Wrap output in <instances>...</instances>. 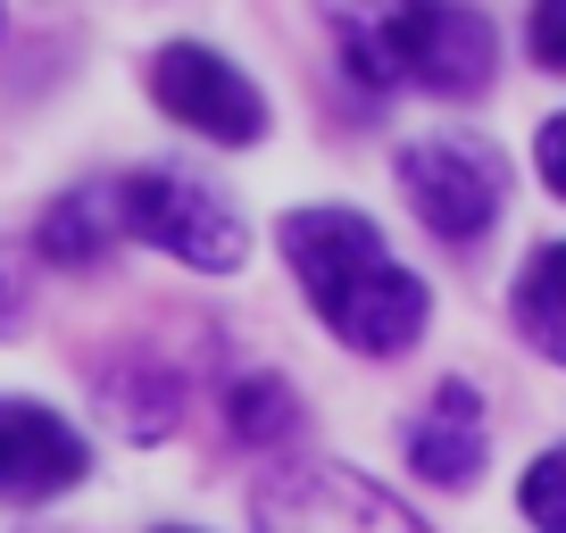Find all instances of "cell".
Masks as SVG:
<instances>
[{
    "mask_svg": "<svg viewBox=\"0 0 566 533\" xmlns=\"http://www.w3.org/2000/svg\"><path fill=\"white\" fill-rule=\"evenodd\" d=\"M226 417H233V433H242V442H283V433H292V417H301V400H292V384H283V375H242V384H233V400H226Z\"/></svg>",
    "mask_w": 566,
    "mask_h": 533,
    "instance_id": "cell-12",
    "label": "cell"
},
{
    "mask_svg": "<svg viewBox=\"0 0 566 533\" xmlns=\"http://www.w3.org/2000/svg\"><path fill=\"white\" fill-rule=\"evenodd\" d=\"M108 409H117V426L134 433V442H159V433H176V375L150 367V358H134V367L108 375Z\"/></svg>",
    "mask_w": 566,
    "mask_h": 533,
    "instance_id": "cell-11",
    "label": "cell"
},
{
    "mask_svg": "<svg viewBox=\"0 0 566 533\" xmlns=\"http://www.w3.org/2000/svg\"><path fill=\"white\" fill-rule=\"evenodd\" d=\"M25 317V292H18V266H9V242H0V334H18Z\"/></svg>",
    "mask_w": 566,
    "mask_h": 533,
    "instance_id": "cell-16",
    "label": "cell"
},
{
    "mask_svg": "<svg viewBox=\"0 0 566 533\" xmlns=\"http://www.w3.org/2000/svg\"><path fill=\"white\" fill-rule=\"evenodd\" d=\"M283 266L301 275L325 334L367 358H400L433 317L424 284L391 259L375 217H358V209H292L283 217Z\"/></svg>",
    "mask_w": 566,
    "mask_h": 533,
    "instance_id": "cell-1",
    "label": "cell"
},
{
    "mask_svg": "<svg viewBox=\"0 0 566 533\" xmlns=\"http://www.w3.org/2000/svg\"><path fill=\"white\" fill-rule=\"evenodd\" d=\"M400 192L442 242H483L509 209V167L475 134H424L400 150Z\"/></svg>",
    "mask_w": 566,
    "mask_h": 533,
    "instance_id": "cell-4",
    "label": "cell"
},
{
    "mask_svg": "<svg viewBox=\"0 0 566 533\" xmlns=\"http://www.w3.org/2000/svg\"><path fill=\"white\" fill-rule=\"evenodd\" d=\"M259 533H433L358 467H283L259 483Z\"/></svg>",
    "mask_w": 566,
    "mask_h": 533,
    "instance_id": "cell-5",
    "label": "cell"
},
{
    "mask_svg": "<svg viewBox=\"0 0 566 533\" xmlns=\"http://www.w3.org/2000/svg\"><path fill=\"white\" fill-rule=\"evenodd\" d=\"M509 309H516V334H525L542 358H558V367H566V242L525 250Z\"/></svg>",
    "mask_w": 566,
    "mask_h": 533,
    "instance_id": "cell-10",
    "label": "cell"
},
{
    "mask_svg": "<svg viewBox=\"0 0 566 533\" xmlns=\"http://www.w3.org/2000/svg\"><path fill=\"white\" fill-rule=\"evenodd\" d=\"M117 233H125V226H117V192L84 184V192H59L51 209H42L34 242H42V259H59V266H101Z\"/></svg>",
    "mask_w": 566,
    "mask_h": 533,
    "instance_id": "cell-9",
    "label": "cell"
},
{
    "mask_svg": "<svg viewBox=\"0 0 566 533\" xmlns=\"http://www.w3.org/2000/svg\"><path fill=\"white\" fill-rule=\"evenodd\" d=\"M117 226L134 233V242L167 250V259L200 266V275H233L242 250H250L233 200L217 192V184L184 176V167H134V176L117 184Z\"/></svg>",
    "mask_w": 566,
    "mask_h": 533,
    "instance_id": "cell-3",
    "label": "cell"
},
{
    "mask_svg": "<svg viewBox=\"0 0 566 533\" xmlns=\"http://www.w3.org/2000/svg\"><path fill=\"white\" fill-rule=\"evenodd\" d=\"M150 92H159V108L176 125H192V134H209V143H226V150H250L266 134L259 84H250L233 59L200 51V42H167V51L150 59Z\"/></svg>",
    "mask_w": 566,
    "mask_h": 533,
    "instance_id": "cell-6",
    "label": "cell"
},
{
    "mask_svg": "<svg viewBox=\"0 0 566 533\" xmlns=\"http://www.w3.org/2000/svg\"><path fill=\"white\" fill-rule=\"evenodd\" d=\"M342 59L367 92H433V101H475L492 84L500 34L475 9H375L342 34Z\"/></svg>",
    "mask_w": 566,
    "mask_h": 533,
    "instance_id": "cell-2",
    "label": "cell"
},
{
    "mask_svg": "<svg viewBox=\"0 0 566 533\" xmlns=\"http://www.w3.org/2000/svg\"><path fill=\"white\" fill-rule=\"evenodd\" d=\"M533 59H542V67H566V0L533 9Z\"/></svg>",
    "mask_w": 566,
    "mask_h": 533,
    "instance_id": "cell-15",
    "label": "cell"
},
{
    "mask_svg": "<svg viewBox=\"0 0 566 533\" xmlns=\"http://www.w3.org/2000/svg\"><path fill=\"white\" fill-rule=\"evenodd\" d=\"M84 475H92V450L67 417L42 409V400H0V500L34 509V500H59Z\"/></svg>",
    "mask_w": 566,
    "mask_h": 533,
    "instance_id": "cell-7",
    "label": "cell"
},
{
    "mask_svg": "<svg viewBox=\"0 0 566 533\" xmlns=\"http://www.w3.org/2000/svg\"><path fill=\"white\" fill-rule=\"evenodd\" d=\"M167 533H192V525H167Z\"/></svg>",
    "mask_w": 566,
    "mask_h": 533,
    "instance_id": "cell-17",
    "label": "cell"
},
{
    "mask_svg": "<svg viewBox=\"0 0 566 533\" xmlns=\"http://www.w3.org/2000/svg\"><path fill=\"white\" fill-rule=\"evenodd\" d=\"M483 459H492V426H483V391L450 375V384H433L424 417L408 426V467H417L424 483L459 492V483H475V475H483Z\"/></svg>",
    "mask_w": 566,
    "mask_h": 533,
    "instance_id": "cell-8",
    "label": "cell"
},
{
    "mask_svg": "<svg viewBox=\"0 0 566 533\" xmlns=\"http://www.w3.org/2000/svg\"><path fill=\"white\" fill-rule=\"evenodd\" d=\"M516 509H525L542 533H566V450H542V459L525 467V483H516Z\"/></svg>",
    "mask_w": 566,
    "mask_h": 533,
    "instance_id": "cell-13",
    "label": "cell"
},
{
    "mask_svg": "<svg viewBox=\"0 0 566 533\" xmlns=\"http://www.w3.org/2000/svg\"><path fill=\"white\" fill-rule=\"evenodd\" d=\"M533 167H542V184L566 200V108L542 125V134H533Z\"/></svg>",
    "mask_w": 566,
    "mask_h": 533,
    "instance_id": "cell-14",
    "label": "cell"
}]
</instances>
